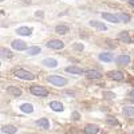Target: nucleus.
Masks as SVG:
<instances>
[{
  "mask_svg": "<svg viewBox=\"0 0 134 134\" xmlns=\"http://www.w3.org/2000/svg\"><path fill=\"white\" fill-rule=\"evenodd\" d=\"M46 67H50V69H55V67L58 66V62H57V59H52V58H47V59H43V62H42Z\"/></svg>",
  "mask_w": 134,
  "mask_h": 134,
  "instance_id": "nucleus-9",
  "label": "nucleus"
},
{
  "mask_svg": "<svg viewBox=\"0 0 134 134\" xmlns=\"http://www.w3.org/2000/svg\"><path fill=\"white\" fill-rule=\"evenodd\" d=\"M72 118L74 119H78V118H79V114H78V113H72Z\"/></svg>",
  "mask_w": 134,
  "mask_h": 134,
  "instance_id": "nucleus-31",
  "label": "nucleus"
},
{
  "mask_svg": "<svg viewBox=\"0 0 134 134\" xmlns=\"http://www.w3.org/2000/svg\"><path fill=\"white\" fill-rule=\"evenodd\" d=\"M66 72L81 75V74H83V70L81 69V67H78V66H70V67H66Z\"/></svg>",
  "mask_w": 134,
  "mask_h": 134,
  "instance_id": "nucleus-8",
  "label": "nucleus"
},
{
  "mask_svg": "<svg viewBox=\"0 0 134 134\" xmlns=\"http://www.w3.org/2000/svg\"><path fill=\"white\" fill-rule=\"evenodd\" d=\"M55 32L57 34H60V35H64V34L69 32V27L67 26H63V24H59L55 27Z\"/></svg>",
  "mask_w": 134,
  "mask_h": 134,
  "instance_id": "nucleus-21",
  "label": "nucleus"
},
{
  "mask_svg": "<svg viewBox=\"0 0 134 134\" xmlns=\"http://www.w3.org/2000/svg\"><path fill=\"white\" fill-rule=\"evenodd\" d=\"M102 18L103 19H106V20H109V21H111V23H119V16L118 15H113V14H102Z\"/></svg>",
  "mask_w": 134,
  "mask_h": 134,
  "instance_id": "nucleus-7",
  "label": "nucleus"
},
{
  "mask_svg": "<svg viewBox=\"0 0 134 134\" xmlns=\"http://www.w3.org/2000/svg\"><path fill=\"white\" fill-rule=\"evenodd\" d=\"M99 60H102V62H111L113 60V55L109 54V52H102V54H99Z\"/></svg>",
  "mask_w": 134,
  "mask_h": 134,
  "instance_id": "nucleus-19",
  "label": "nucleus"
},
{
  "mask_svg": "<svg viewBox=\"0 0 134 134\" xmlns=\"http://www.w3.org/2000/svg\"><path fill=\"white\" fill-rule=\"evenodd\" d=\"M50 107L54 111H62L63 110V105L60 102H58V100H52V102H50Z\"/></svg>",
  "mask_w": 134,
  "mask_h": 134,
  "instance_id": "nucleus-18",
  "label": "nucleus"
},
{
  "mask_svg": "<svg viewBox=\"0 0 134 134\" xmlns=\"http://www.w3.org/2000/svg\"><path fill=\"white\" fill-rule=\"evenodd\" d=\"M129 97H130V100H133V102H134V90H131L129 93Z\"/></svg>",
  "mask_w": 134,
  "mask_h": 134,
  "instance_id": "nucleus-30",
  "label": "nucleus"
},
{
  "mask_svg": "<svg viewBox=\"0 0 134 134\" xmlns=\"http://www.w3.org/2000/svg\"><path fill=\"white\" fill-rule=\"evenodd\" d=\"M118 39L122 40V42H125V43H130V42H131V39H130V36H129V32H126V31L119 32V34H118Z\"/></svg>",
  "mask_w": 134,
  "mask_h": 134,
  "instance_id": "nucleus-14",
  "label": "nucleus"
},
{
  "mask_svg": "<svg viewBox=\"0 0 134 134\" xmlns=\"http://www.w3.org/2000/svg\"><path fill=\"white\" fill-rule=\"evenodd\" d=\"M11 46H12V48H15L18 51H21V50H26L27 48V44L23 40H14L12 43H11Z\"/></svg>",
  "mask_w": 134,
  "mask_h": 134,
  "instance_id": "nucleus-6",
  "label": "nucleus"
},
{
  "mask_svg": "<svg viewBox=\"0 0 134 134\" xmlns=\"http://www.w3.org/2000/svg\"><path fill=\"white\" fill-rule=\"evenodd\" d=\"M124 115H126V117H134V107L133 106L124 107Z\"/></svg>",
  "mask_w": 134,
  "mask_h": 134,
  "instance_id": "nucleus-23",
  "label": "nucleus"
},
{
  "mask_svg": "<svg viewBox=\"0 0 134 134\" xmlns=\"http://www.w3.org/2000/svg\"><path fill=\"white\" fill-rule=\"evenodd\" d=\"M48 82L52 83L54 86H64L67 83V79H64V78H62L59 75H51V76H48Z\"/></svg>",
  "mask_w": 134,
  "mask_h": 134,
  "instance_id": "nucleus-3",
  "label": "nucleus"
},
{
  "mask_svg": "<svg viewBox=\"0 0 134 134\" xmlns=\"http://www.w3.org/2000/svg\"><path fill=\"white\" fill-rule=\"evenodd\" d=\"M99 131V127L97 125H87L85 127V133L86 134H97Z\"/></svg>",
  "mask_w": 134,
  "mask_h": 134,
  "instance_id": "nucleus-12",
  "label": "nucleus"
},
{
  "mask_svg": "<svg viewBox=\"0 0 134 134\" xmlns=\"http://www.w3.org/2000/svg\"><path fill=\"white\" fill-rule=\"evenodd\" d=\"M2 54H3V57H7V58H11V57H12L11 51H9V50H5V48H2Z\"/></svg>",
  "mask_w": 134,
  "mask_h": 134,
  "instance_id": "nucleus-26",
  "label": "nucleus"
},
{
  "mask_svg": "<svg viewBox=\"0 0 134 134\" xmlns=\"http://www.w3.org/2000/svg\"><path fill=\"white\" fill-rule=\"evenodd\" d=\"M15 75H16L18 78H20V79H24V81H34V79H35V75H34L32 72L26 71V70H21V69L16 70Z\"/></svg>",
  "mask_w": 134,
  "mask_h": 134,
  "instance_id": "nucleus-1",
  "label": "nucleus"
},
{
  "mask_svg": "<svg viewBox=\"0 0 134 134\" xmlns=\"http://www.w3.org/2000/svg\"><path fill=\"white\" fill-rule=\"evenodd\" d=\"M109 76L111 78V79H114V81H122L124 79V74H122L121 71H110Z\"/></svg>",
  "mask_w": 134,
  "mask_h": 134,
  "instance_id": "nucleus-11",
  "label": "nucleus"
},
{
  "mask_svg": "<svg viewBox=\"0 0 134 134\" xmlns=\"http://www.w3.org/2000/svg\"><path fill=\"white\" fill-rule=\"evenodd\" d=\"M118 16H119V19L124 21V23H127V21H130V16H129L127 14H119Z\"/></svg>",
  "mask_w": 134,
  "mask_h": 134,
  "instance_id": "nucleus-25",
  "label": "nucleus"
},
{
  "mask_svg": "<svg viewBox=\"0 0 134 134\" xmlns=\"http://www.w3.org/2000/svg\"><path fill=\"white\" fill-rule=\"evenodd\" d=\"M36 125L39 127H42V129H48L50 127V122H48L47 118H40V119L36 121Z\"/></svg>",
  "mask_w": 134,
  "mask_h": 134,
  "instance_id": "nucleus-13",
  "label": "nucleus"
},
{
  "mask_svg": "<svg viewBox=\"0 0 134 134\" xmlns=\"http://www.w3.org/2000/svg\"><path fill=\"white\" fill-rule=\"evenodd\" d=\"M74 47H75L76 50H81V51H82V50H83V44H74Z\"/></svg>",
  "mask_w": 134,
  "mask_h": 134,
  "instance_id": "nucleus-29",
  "label": "nucleus"
},
{
  "mask_svg": "<svg viewBox=\"0 0 134 134\" xmlns=\"http://www.w3.org/2000/svg\"><path fill=\"white\" fill-rule=\"evenodd\" d=\"M85 74H86L87 78H91V79H99V78L102 76V72L98 71V70H86Z\"/></svg>",
  "mask_w": 134,
  "mask_h": 134,
  "instance_id": "nucleus-5",
  "label": "nucleus"
},
{
  "mask_svg": "<svg viewBox=\"0 0 134 134\" xmlns=\"http://www.w3.org/2000/svg\"><path fill=\"white\" fill-rule=\"evenodd\" d=\"M31 93L36 97H46L48 94V91L46 90L44 87H40V86H32L31 87Z\"/></svg>",
  "mask_w": 134,
  "mask_h": 134,
  "instance_id": "nucleus-4",
  "label": "nucleus"
},
{
  "mask_svg": "<svg viewBox=\"0 0 134 134\" xmlns=\"http://www.w3.org/2000/svg\"><path fill=\"white\" fill-rule=\"evenodd\" d=\"M20 110L21 111H23V113H32V111H34V107H32V105L31 103H23V105H21L20 106Z\"/></svg>",
  "mask_w": 134,
  "mask_h": 134,
  "instance_id": "nucleus-22",
  "label": "nucleus"
},
{
  "mask_svg": "<svg viewBox=\"0 0 134 134\" xmlns=\"http://www.w3.org/2000/svg\"><path fill=\"white\" fill-rule=\"evenodd\" d=\"M16 130H18V129H16L15 126H12V125H4V126L2 127V131L8 133V134H15Z\"/></svg>",
  "mask_w": 134,
  "mask_h": 134,
  "instance_id": "nucleus-20",
  "label": "nucleus"
},
{
  "mask_svg": "<svg viewBox=\"0 0 134 134\" xmlns=\"http://www.w3.org/2000/svg\"><path fill=\"white\" fill-rule=\"evenodd\" d=\"M129 4H130L131 7H134V0H129Z\"/></svg>",
  "mask_w": 134,
  "mask_h": 134,
  "instance_id": "nucleus-32",
  "label": "nucleus"
},
{
  "mask_svg": "<svg viewBox=\"0 0 134 134\" xmlns=\"http://www.w3.org/2000/svg\"><path fill=\"white\" fill-rule=\"evenodd\" d=\"M40 52V47H30V48H27V51H26V54L27 55H38Z\"/></svg>",
  "mask_w": 134,
  "mask_h": 134,
  "instance_id": "nucleus-24",
  "label": "nucleus"
},
{
  "mask_svg": "<svg viewBox=\"0 0 134 134\" xmlns=\"http://www.w3.org/2000/svg\"><path fill=\"white\" fill-rule=\"evenodd\" d=\"M2 2H5V0H2Z\"/></svg>",
  "mask_w": 134,
  "mask_h": 134,
  "instance_id": "nucleus-34",
  "label": "nucleus"
},
{
  "mask_svg": "<svg viewBox=\"0 0 134 134\" xmlns=\"http://www.w3.org/2000/svg\"><path fill=\"white\" fill-rule=\"evenodd\" d=\"M106 122H107L109 125H118V121H117L115 118H107Z\"/></svg>",
  "mask_w": 134,
  "mask_h": 134,
  "instance_id": "nucleus-27",
  "label": "nucleus"
},
{
  "mask_svg": "<svg viewBox=\"0 0 134 134\" xmlns=\"http://www.w3.org/2000/svg\"><path fill=\"white\" fill-rule=\"evenodd\" d=\"M7 91H8V94L14 95V97H20L21 95V90H20V88H18V87H15V86H8L7 87Z\"/></svg>",
  "mask_w": 134,
  "mask_h": 134,
  "instance_id": "nucleus-10",
  "label": "nucleus"
},
{
  "mask_svg": "<svg viewBox=\"0 0 134 134\" xmlns=\"http://www.w3.org/2000/svg\"><path fill=\"white\" fill-rule=\"evenodd\" d=\"M103 95H105L106 98H110V99L115 97V94H114V93H107V91H105V93H103Z\"/></svg>",
  "mask_w": 134,
  "mask_h": 134,
  "instance_id": "nucleus-28",
  "label": "nucleus"
},
{
  "mask_svg": "<svg viewBox=\"0 0 134 134\" xmlns=\"http://www.w3.org/2000/svg\"><path fill=\"white\" fill-rule=\"evenodd\" d=\"M35 15H36V16H43V12H36Z\"/></svg>",
  "mask_w": 134,
  "mask_h": 134,
  "instance_id": "nucleus-33",
  "label": "nucleus"
},
{
  "mask_svg": "<svg viewBox=\"0 0 134 134\" xmlns=\"http://www.w3.org/2000/svg\"><path fill=\"white\" fill-rule=\"evenodd\" d=\"M117 63L118 64H129L130 63V57L129 55H119L117 58Z\"/></svg>",
  "mask_w": 134,
  "mask_h": 134,
  "instance_id": "nucleus-16",
  "label": "nucleus"
},
{
  "mask_svg": "<svg viewBox=\"0 0 134 134\" xmlns=\"http://www.w3.org/2000/svg\"><path fill=\"white\" fill-rule=\"evenodd\" d=\"M90 26L98 28L99 31H106V28H107L103 23H100V21H97V20H91V21H90Z\"/></svg>",
  "mask_w": 134,
  "mask_h": 134,
  "instance_id": "nucleus-17",
  "label": "nucleus"
},
{
  "mask_svg": "<svg viewBox=\"0 0 134 134\" xmlns=\"http://www.w3.org/2000/svg\"><path fill=\"white\" fill-rule=\"evenodd\" d=\"M31 31H32V30H31L30 27H19V28H16V34H19V35H23V36L30 35Z\"/></svg>",
  "mask_w": 134,
  "mask_h": 134,
  "instance_id": "nucleus-15",
  "label": "nucleus"
},
{
  "mask_svg": "<svg viewBox=\"0 0 134 134\" xmlns=\"http://www.w3.org/2000/svg\"><path fill=\"white\" fill-rule=\"evenodd\" d=\"M46 46L48 48H52V50H62L64 47V43L62 40H59V39H51V40H48L46 43Z\"/></svg>",
  "mask_w": 134,
  "mask_h": 134,
  "instance_id": "nucleus-2",
  "label": "nucleus"
}]
</instances>
